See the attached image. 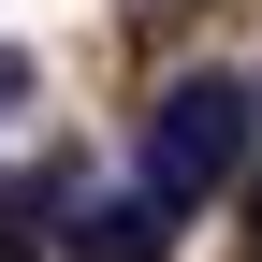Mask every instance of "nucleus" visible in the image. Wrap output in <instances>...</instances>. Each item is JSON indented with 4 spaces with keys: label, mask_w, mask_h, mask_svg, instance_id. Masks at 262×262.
Here are the masks:
<instances>
[{
    "label": "nucleus",
    "mask_w": 262,
    "mask_h": 262,
    "mask_svg": "<svg viewBox=\"0 0 262 262\" xmlns=\"http://www.w3.org/2000/svg\"><path fill=\"white\" fill-rule=\"evenodd\" d=\"M160 248H175V204H160V189H117V204L58 219V262H160Z\"/></svg>",
    "instance_id": "f03ea898"
},
{
    "label": "nucleus",
    "mask_w": 262,
    "mask_h": 262,
    "mask_svg": "<svg viewBox=\"0 0 262 262\" xmlns=\"http://www.w3.org/2000/svg\"><path fill=\"white\" fill-rule=\"evenodd\" d=\"M248 146H262V88H233V73H175L146 102V189L160 204H219V189L248 175Z\"/></svg>",
    "instance_id": "f257e3e1"
},
{
    "label": "nucleus",
    "mask_w": 262,
    "mask_h": 262,
    "mask_svg": "<svg viewBox=\"0 0 262 262\" xmlns=\"http://www.w3.org/2000/svg\"><path fill=\"white\" fill-rule=\"evenodd\" d=\"M0 102H29V58H15V44H0Z\"/></svg>",
    "instance_id": "7ed1b4c3"
},
{
    "label": "nucleus",
    "mask_w": 262,
    "mask_h": 262,
    "mask_svg": "<svg viewBox=\"0 0 262 262\" xmlns=\"http://www.w3.org/2000/svg\"><path fill=\"white\" fill-rule=\"evenodd\" d=\"M248 262H262V189H248Z\"/></svg>",
    "instance_id": "20e7f679"
}]
</instances>
